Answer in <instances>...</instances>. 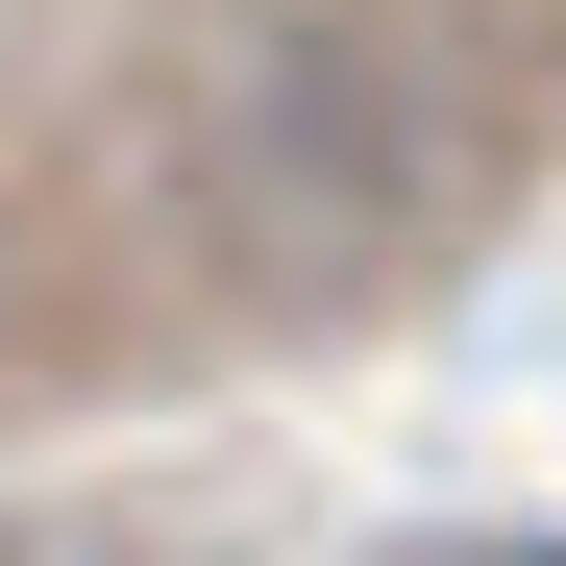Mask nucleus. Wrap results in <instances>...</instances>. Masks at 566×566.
<instances>
[{"label":"nucleus","instance_id":"1","mask_svg":"<svg viewBox=\"0 0 566 566\" xmlns=\"http://www.w3.org/2000/svg\"><path fill=\"white\" fill-rule=\"evenodd\" d=\"M468 566H566V542H468Z\"/></svg>","mask_w":566,"mask_h":566}]
</instances>
